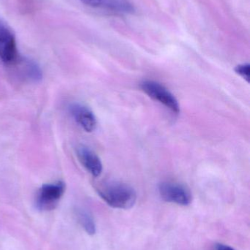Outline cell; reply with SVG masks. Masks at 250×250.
Returning a JSON list of instances; mask_svg holds the SVG:
<instances>
[{
	"label": "cell",
	"mask_w": 250,
	"mask_h": 250,
	"mask_svg": "<svg viewBox=\"0 0 250 250\" xmlns=\"http://www.w3.org/2000/svg\"><path fill=\"white\" fill-rule=\"evenodd\" d=\"M97 192L109 206L114 208L129 209L136 201L134 188L123 182H105L97 188Z\"/></svg>",
	"instance_id": "cell-1"
},
{
	"label": "cell",
	"mask_w": 250,
	"mask_h": 250,
	"mask_svg": "<svg viewBox=\"0 0 250 250\" xmlns=\"http://www.w3.org/2000/svg\"><path fill=\"white\" fill-rule=\"evenodd\" d=\"M65 191L66 185L63 182L43 185L35 196V204L37 209L41 211L54 209L64 195Z\"/></svg>",
	"instance_id": "cell-2"
},
{
	"label": "cell",
	"mask_w": 250,
	"mask_h": 250,
	"mask_svg": "<svg viewBox=\"0 0 250 250\" xmlns=\"http://www.w3.org/2000/svg\"><path fill=\"white\" fill-rule=\"evenodd\" d=\"M140 87L148 97L158 101L175 114L180 112V105L176 97L161 83L154 81H144Z\"/></svg>",
	"instance_id": "cell-3"
},
{
	"label": "cell",
	"mask_w": 250,
	"mask_h": 250,
	"mask_svg": "<svg viewBox=\"0 0 250 250\" xmlns=\"http://www.w3.org/2000/svg\"><path fill=\"white\" fill-rule=\"evenodd\" d=\"M159 192L167 202L181 206H188L192 202V193L189 188L178 182H162L159 186Z\"/></svg>",
	"instance_id": "cell-4"
},
{
	"label": "cell",
	"mask_w": 250,
	"mask_h": 250,
	"mask_svg": "<svg viewBox=\"0 0 250 250\" xmlns=\"http://www.w3.org/2000/svg\"><path fill=\"white\" fill-rule=\"evenodd\" d=\"M16 38L13 31L0 21V59L6 64H13L18 60Z\"/></svg>",
	"instance_id": "cell-5"
},
{
	"label": "cell",
	"mask_w": 250,
	"mask_h": 250,
	"mask_svg": "<svg viewBox=\"0 0 250 250\" xmlns=\"http://www.w3.org/2000/svg\"><path fill=\"white\" fill-rule=\"evenodd\" d=\"M69 113L84 130L91 132L95 129L97 125L96 118L93 112L86 105L81 104H72L69 105Z\"/></svg>",
	"instance_id": "cell-6"
},
{
	"label": "cell",
	"mask_w": 250,
	"mask_h": 250,
	"mask_svg": "<svg viewBox=\"0 0 250 250\" xmlns=\"http://www.w3.org/2000/svg\"><path fill=\"white\" fill-rule=\"evenodd\" d=\"M76 156L84 167L94 177H98L102 173L101 159L92 150L85 146L76 148Z\"/></svg>",
	"instance_id": "cell-7"
},
{
	"label": "cell",
	"mask_w": 250,
	"mask_h": 250,
	"mask_svg": "<svg viewBox=\"0 0 250 250\" xmlns=\"http://www.w3.org/2000/svg\"><path fill=\"white\" fill-rule=\"evenodd\" d=\"M83 4L95 8L104 9L117 13L130 14L135 7L129 0H80Z\"/></svg>",
	"instance_id": "cell-8"
},
{
	"label": "cell",
	"mask_w": 250,
	"mask_h": 250,
	"mask_svg": "<svg viewBox=\"0 0 250 250\" xmlns=\"http://www.w3.org/2000/svg\"><path fill=\"white\" fill-rule=\"evenodd\" d=\"M22 62L23 70L26 78L33 82H41L43 78V73L39 65L35 62L29 59L23 60Z\"/></svg>",
	"instance_id": "cell-9"
},
{
	"label": "cell",
	"mask_w": 250,
	"mask_h": 250,
	"mask_svg": "<svg viewBox=\"0 0 250 250\" xmlns=\"http://www.w3.org/2000/svg\"><path fill=\"white\" fill-rule=\"evenodd\" d=\"M76 217L84 230L89 235L95 233V224L92 215L87 210L79 208L76 210Z\"/></svg>",
	"instance_id": "cell-10"
},
{
	"label": "cell",
	"mask_w": 250,
	"mask_h": 250,
	"mask_svg": "<svg viewBox=\"0 0 250 250\" xmlns=\"http://www.w3.org/2000/svg\"><path fill=\"white\" fill-rule=\"evenodd\" d=\"M235 71L238 75L243 78L245 80L250 83V65L248 63L247 64H239L235 68Z\"/></svg>",
	"instance_id": "cell-11"
},
{
	"label": "cell",
	"mask_w": 250,
	"mask_h": 250,
	"mask_svg": "<svg viewBox=\"0 0 250 250\" xmlns=\"http://www.w3.org/2000/svg\"><path fill=\"white\" fill-rule=\"evenodd\" d=\"M215 250H235L233 248L227 246V245H223V244H217L215 245Z\"/></svg>",
	"instance_id": "cell-12"
}]
</instances>
